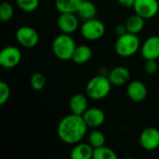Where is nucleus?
I'll list each match as a JSON object with an SVG mask.
<instances>
[{
	"mask_svg": "<svg viewBox=\"0 0 159 159\" xmlns=\"http://www.w3.org/2000/svg\"><path fill=\"white\" fill-rule=\"evenodd\" d=\"M82 116L71 114L64 116L58 124L57 134L59 139L67 144H75L82 141L88 129Z\"/></svg>",
	"mask_w": 159,
	"mask_h": 159,
	"instance_id": "1",
	"label": "nucleus"
},
{
	"mask_svg": "<svg viewBox=\"0 0 159 159\" xmlns=\"http://www.w3.org/2000/svg\"><path fill=\"white\" fill-rule=\"evenodd\" d=\"M112 86L107 75H98L90 78L87 83L86 94L91 100H102L109 95Z\"/></svg>",
	"mask_w": 159,
	"mask_h": 159,
	"instance_id": "2",
	"label": "nucleus"
},
{
	"mask_svg": "<svg viewBox=\"0 0 159 159\" xmlns=\"http://www.w3.org/2000/svg\"><path fill=\"white\" fill-rule=\"evenodd\" d=\"M51 48L53 54L58 59L61 61H69L72 60L76 44L71 34L62 33L54 38Z\"/></svg>",
	"mask_w": 159,
	"mask_h": 159,
	"instance_id": "3",
	"label": "nucleus"
},
{
	"mask_svg": "<svg viewBox=\"0 0 159 159\" xmlns=\"http://www.w3.org/2000/svg\"><path fill=\"white\" fill-rule=\"evenodd\" d=\"M141 46L140 39L138 34H134L131 33H127L117 37L115 49L118 56L123 58H129L137 53Z\"/></svg>",
	"mask_w": 159,
	"mask_h": 159,
	"instance_id": "4",
	"label": "nucleus"
},
{
	"mask_svg": "<svg viewBox=\"0 0 159 159\" xmlns=\"http://www.w3.org/2000/svg\"><path fill=\"white\" fill-rule=\"evenodd\" d=\"M81 35L89 41H96L101 39L105 34V25L97 19H90L85 20L80 28Z\"/></svg>",
	"mask_w": 159,
	"mask_h": 159,
	"instance_id": "5",
	"label": "nucleus"
},
{
	"mask_svg": "<svg viewBox=\"0 0 159 159\" xmlns=\"http://www.w3.org/2000/svg\"><path fill=\"white\" fill-rule=\"evenodd\" d=\"M16 38L19 44L26 48H32L39 42V34L37 31L30 26L20 27L16 32Z\"/></svg>",
	"mask_w": 159,
	"mask_h": 159,
	"instance_id": "6",
	"label": "nucleus"
},
{
	"mask_svg": "<svg viewBox=\"0 0 159 159\" xmlns=\"http://www.w3.org/2000/svg\"><path fill=\"white\" fill-rule=\"evenodd\" d=\"M21 61L20 50L14 46L5 47L0 52V65L3 68L10 69L16 67Z\"/></svg>",
	"mask_w": 159,
	"mask_h": 159,
	"instance_id": "7",
	"label": "nucleus"
},
{
	"mask_svg": "<svg viewBox=\"0 0 159 159\" xmlns=\"http://www.w3.org/2000/svg\"><path fill=\"white\" fill-rule=\"evenodd\" d=\"M135 13L139 14L145 20L154 18L159 10L157 0H136L133 7Z\"/></svg>",
	"mask_w": 159,
	"mask_h": 159,
	"instance_id": "8",
	"label": "nucleus"
},
{
	"mask_svg": "<svg viewBox=\"0 0 159 159\" xmlns=\"http://www.w3.org/2000/svg\"><path fill=\"white\" fill-rule=\"evenodd\" d=\"M58 28L63 34H72L79 26V20L76 13H60L57 20Z\"/></svg>",
	"mask_w": 159,
	"mask_h": 159,
	"instance_id": "9",
	"label": "nucleus"
},
{
	"mask_svg": "<svg viewBox=\"0 0 159 159\" xmlns=\"http://www.w3.org/2000/svg\"><path fill=\"white\" fill-rule=\"evenodd\" d=\"M140 144L147 151H153L158 148L159 129L154 127L144 129L140 135Z\"/></svg>",
	"mask_w": 159,
	"mask_h": 159,
	"instance_id": "10",
	"label": "nucleus"
},
{
	"mask_svg": "<svg viewBox=\"0 0 159 159\" xmlns=\"http://www.w3.org/2000/svg\"><path fill=\"white\" fill-rule=\"evenodd\" d=\"M142 55L146 60L159 59V35H152L148 37L141 48Z\"/></svg>",
	"mask_w": 159,
	"mask_h": 159,
	"instance_id": "11",
	"label": "nucleus"
},
{
	"mask_svg": "<svg viewBox=\"0 0 159 159\" xmlns=\"http://www.w3.org/2000/svg\"><path fill=\"white\" fill-rule=\"evenodd\" d=\"M127 94L132 102H141L147 96V88L142 81L134 80L128 84Z\"/></svg>",
	"mask_w": 159,
	"mask_h": 159,
	"instance_id": "12",
	"label": "nucleus"
},
{
	"mask_svg": "<svg viewBox=\"0 0 159 159\" xmlns=\"http://www.w3.org/2000/svg\"><path fill=\"white\" fill-rule=\"evenodd\" d=\"M83 118L89 128H98L105 121V114L102 109L97 107H90L83 114Z\"/></svg>",
	"mask_w": 159,
	"mask_h": 159,
	"instance_id": "13",
	"label": "nucleus"
},
{
	"mask_svg": "<svg viewBox=\"0 0 159 159\" xmlns=\"http://www.w3.org/2000/svg\"><path fill=\"white\" fill-rule=\"evenodd\" d=\"M108 78L113 86H124L129 81L130 73L129 69L124 66H116L109 71Z\"/></svg>",
	"mask_w": 159,
	"mask_h": 159,
	"instance_id": "14",
	"label": "nucleus"
},
{
	"mask_svg": "<svg viewBox=\"0 0 159 159\" xmlns=\"http://www.w3.org/2000/svg\"><path fill=\"white\" fill-rule=\"evenodd\" d=\"M69 107L72 112V114L83 116V114L88 110L89 108V101L88 96L82 94V93H76L74 94L69 102Z\"/></svg>",
	"mask_w": 159,
	"mask_h": 159,
	"instance_id": "15",
	"label": "nucleus"
},
{
	"mask_svg": "<svg viewBox=\"0 0 159 159\" xmlns=\"http://www.w3.org/2000/svg\"><path fill=\"white\" fill-rule=\"evenodd\" d=\"M94 148L89 143H78L73 147L70 157L72 159L93 158Z\"/></svg>",
	"mask_w": 159,
	"mask_h": 159,
	"instance_id": "16",
	"label": "nucleus"
},
{
	"mask_svg": "<svg viewBox=\"0 0 159 159\" xmlns=\"http://www.w3.org/2000/svg\"><path fill=\"white\" fill-rule=\"evenodd\" d=\"M96 14H97L96 5L89 0H83L76 11V15L78 16V18L82 19L84 21L90 19H94Z\"/></svg>",
	"mask_w": 159,
	"mask_h": 159,
	"instance_id": "17",
	"label": "nucleus"
},
{
	"mask_svg": "<svg viewBox=\"0 0 159 159\" xmlns=\"http://www.w3.org/2000/svg\"><path fill=\"white\" fill-rule=\"evenodd\" d=\"M92 58V50L87 45L76 46L72 57V61L76 64H85Z\"/></svg>",
	"mask_w": 159,
	"mask_h": 159,
	"instance_id": "18",
	"label": "nucleus"
},
{
	"mask_svg": "<svg viewBox=\"0 0 159 159\" xmlns=\"http://www.w3.org/2000/svg\"><path fill=\"white\" fill-rule=\"evenodd\" d=\"M125 24H126V27H127V30L129 33L138 34L144 28L145 19L143 18L142 16H140L139 14L135 13L128 18Z\"/></svg>",
	"mask_w": 159,
	"mask_h": 159,
	"instance_id": "19",
	"label": "nucleus"
},
{
	"mask_svg": "<svg viewBox=\"0 0 159 159\" xmlns=\"http://www.w3.org/2000/svg\"><path fill=\"white\" fill-rule=\"evenodd\" d=\"M83 0H56L55 7L59 13H76Z\"/></svg>",
	"mask_w": 159,
	"mask_h": 159,
	"instance_id": "20",
	"label": "nucleus"
},
{
	"mask_svg": "<svg viewBox=\"0 0 159 159\" xmlns=\"http://www.w3.org/2000/svg\"><path fill=\"white\" fill-rule=\"evenodd\" d=\"M116 153L105 145L95 148L93 152V159H116Z\"/></svg>",
	"mask_w": 159,
	"mask_h": 159,
	"instance_id": "21",
	"label": "nucleus"
},
{
	"mask_svg": "<svg viewBox=\"0 0 159 159\" xmlns=\"http://www.w3.org/2000/svg\"><path fill=\"white\" fill-rule=\"evenodd\" d=\"M88 142L95 149V148L105 145V136L102 131L96 129L89 133Z\"/></svg>",
	"mask_w": 159,
	"mask_h": 159,
	"instance_id": "22",
	"label": "nucleus"
},
{
	"mask_svg": "<svg viewBox=\"0 0 159 159\" xmlns=\"http://www.w3.org/2000/svg\"><path fill=\"white\" fill-rule=\"evenodd\" d=\"M46 76L42 73H34L30 78V86L34 90H41L46 86Z\"/></svg>",
	"mask_w": 159,
	"mask_h": 159,
	"instance_id": "23",
	"label": "nucleus"
},
{
	"mask_svg": "<svg viewBox=\"0 0 159 159\" xmlns=\"http://www.w3.org/2000/svg\"><path fill=\"white\" fill-rule=\"evenodd\" d=\"M14 15L13 6L8 2H3L0 6V19L3 22L9 21Z\"/></svg>",
	"mask_w": 159,
	"mask_h": 159,
	"instance_id": "24",
	"label": "nucleus"
},
{
	"mask_svg": "<svg viewBox=\"0 0 159 159\" xmlns=\"http://www.w3.org/2000/svg\"><path fill=\"white\" fill-rule=\"evenodd\" d=\"M18 7L24 12H34L39 6V0H16Z\"/></svg>",
	"mask_w": 159,
	"mask_h": 159,
	"instance_id": "25",
	"label": "nucleus"
},
{
	"mask_svg": "<svg viewBox=\"0 0 159 159\" xmlns=\"http://www.w3.org/2000/svg\"><path fill=\"white\" fill-rule=\"evenodd\" d=\"M10 97V88L5 81L0 82V104H5Z\"/></svg>",
	"mask_w": 159,
	"mask_h": 159,
	"instance_id": "26",
	"label": "nucleus"
},
{
	"mask_svg": "<svg viewBox=\"0 0 159 159\" xmlns=\"http://www.w3.org/2000/svg\"><path fill=\"white\" fill-rule=\"evenodd\" d=\"M158 64L157 62V60H146V62L144 64V70L149 75H154L157 72Z\"/></svg>",
	"mask_w": 159,
	"mask_h": 159,
	"instance_id": "27",
	"label": "nucleus"
},
{
	"mask_svg": "<svg viewBox=\"0 0 159 159\" xmlns=\"http://www.w3.org/2000/svg\"><path fill=\"white\" fill-rule=\"evenodd\" d=\"M116 33L117 34V36H120L122 34H125L128 33V30H127V27H126V24H117L116 27Z\"/></svg>",
	"mask_w": 159,
	"mask_h": 159,
	"instance_id": "28",
	"label": "nucleus"
},
{
	"mask_svg": "<svg viewBox=\"0 0 159 159\" xmlns=\"http://www.w3.org/2000/svg\"><path fill=\"white\" fill-rule=\"evenodd\" d=\"M118 4L124 7H133L136 0H117Z\"/></svg>",
	"mask_w": 159,
	"mask_h": 159,
	"instance_id": "29",
	"label": "nucleus"
}]
</instances>
